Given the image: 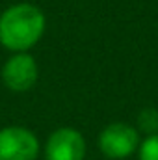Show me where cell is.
<instances>
[{
	"label": "cell",
	"mask_w": 158,
	"mask_h": 160,
	"mask_svg": "<svg viewBox=\"0 0 158 160\" xmlns=\"http://www.w3.org/2000/svg\"><path fill=\"white\" fill-rule=\"evenodd\" d=\"M47 30V17L39 6L19 2L0 13V45L15 52H30Z\"/></svg>",
	"instance_id": "obj_1"
},
{
	"label": "cell",
	"mask_w": 158,
	"mask_h": 160,
	"mask_svg": "<svg viewBox=\"0 0 158 160\" xmlns=\"http://www.w3.org/2000/svg\"><path fill=\"white\" fill-rule=\"evenodd\" d=\"M136 128L140 134H145V136H153L158 134V110L153 106H147L143 108L138 118H136Z\"/></svg>",
	"instance_id": "obj_6"
},
{
	"label": "cell",
	"mask_w": 158,
	"mask_h": 160,
	"mask_svg": "<svg viewBox=\"0 0 158 160\" xmlns=\"http://www.w3.org/2000/svg\"><path fill=\"white\" fill-rule=\"evenodd\" d=\"M0 78L9 91L26 93L39 78V65L30 52H15L2 65Z\"/></svg>",
	"instance_id": "obj_4"
},
{
	"label": "cell",
	"mask_w": 158,
	"mask_h": 160,
	"mask_svg": "<svg viewBox=\"0 0 158 160\" xmlns=\"http://www.w3.org/2000/svg\"><path fill=\"white\" fill-rule=\"evenodd\" d=\"M86 138L75 127H60L45 142V160H86Z\"/></svg>",
	"instance_id": "obj_5"
},
{
	"label": "cell",
	"mask_w": 158,
	"mask_h": 160,
	"mask_svg": "<svg viewBox=\"0 0 158 160\" xmlns=\"http://www.w3.org/2000/svg\"><path fill=\"white\" fill-rule=\"evenodd\" d=\"M41 142L37 134L22 125L0 128V160H37Z\"/></svg>",
	"instance_id": "obj_3"
},
{
	"label": "cell",
	"mask_w": 158,
	"mask_h": 160,
	"mask_svg": "<svg viewBox=\"0 0 158 160\" xmlns=\"http://www.w3.org/2000/svg\"><path fill=\"white\" fill-rule=\"evenodd\" d=\"M138 160H158V134L141 138L138 147Z\"/></svg>",
	"instance_id": "obj_7"
},
{
	"label": "cell",
	"mask_w": 158,
	"mask_h": 160,
	"mask_svg": "<svg viewBox=\"0 0 158 160\" xmlns=\"http://www.w3.org/2000/svg\"><path fill=\"white\" fill-rule=\"evenodd\" d=\"M141 143V134L130 123L116 121L106 125L97 138L99 151L110 160H126L138 153Z\"/></svg>",
	"instance_id": "obj_2"
}]
</instances>
